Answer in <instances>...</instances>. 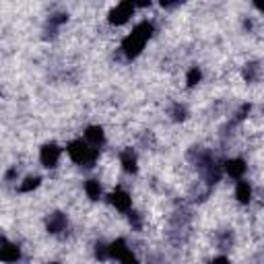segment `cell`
Listing matches in <instances>:
<instances>
[{"label": "cell", "instance_id": "cell-1", "mask_svg": "<svg viewBox=\"0 0 264 264\" xmlns=\"http://www.w3.org/2000/svg\"><path fill=\"white\" fill-rule=\"evenodd\" d=\"M151 33H153V25L151 23H147V21H145V23H139L135 29H132V33L122 41L124 54L128 58H137L143 52V48H145V43L149 41Z\"/></svg>", "mask_w": 264, "mask_h": 264}, {"label": "cell", "instance_id": "cell-2", "mask_svg": "<svg viewBox=\"0 0 264 264\" xmlns=\"http://www.w3.org/2000/svg\"><path fill=\"white\" fill-rule=\"evenodd\" d=\"M69 155L73 161L83 163V165H93L97 159V149L87 147L83 141H73L69 145Z\"/></svg>", "mask_w": 264, "mask_h": 264}, {"label": "cell", "instance_id": "cell-3", "mask_svg": "<svg viewBox=\"0 0 264 264\" xmlns=\"http://www.w3.org/2000/svg\"><path fill=\"white\" fill-rule=\"evenodd\" d=\"M132 13H135V5H132V3H120L116 9L109 11V23L124 25L126 21L132 17Z\"/></svg>", "mask_w": 264, "mask_h": 264}, {"label": "cell", "instance_id": "cell-4", "mask_svg": "<svg viewBox=\"0 0 264 264\" xmlns=\"http://www.w3.org/2000/svg\"><path fill=\"white\" fill-rule=\"evenodd\" d=\"M39 159L46 167H54L60 159V147L54 145V143H48L41 147V153H39Z\"/></svg>", "mask_w": 264, "mask_h": 264}, {"label": "cell", "instance_id": "cell-5", "mask_svg": "<svg viewBox=\"0 0 264 264\" xmlns=\"http://www.w3.org/2000/svg\"><path fill=\"white\" fill-rule=\"evenodd\" d=\"M21 258V250L11 244L7 237H3V248H0V260L3 262H17Z\"/></svg>", "mask_w": 264, "mask_h": 264}, {"label": "cell", "instance_id": "cell-6", "mask_svg": "<svg viewBox=\"0 0 264 264\" xmlns=\"http://www.w3.org/2000/svg\"><path fill=\"white\" fill-rule=\"evenodd\" d=\"M109 203H112L118 211H122V213H126V211H130V196L124 192V190H116L112 196H109Z\"/></svg>", "mask_w": 264, "mask_h": 264}, {"label": "cell", "instance_id": "cell-7", "mask_svg": "<svg viewBox=\"0 0 264 264\" xmlns=\"http://www.w3.org/2000/svg\"><path fill=\"white\" fill-rule=\"evenodd\" d=\"M66 229V217L62 213H52L48 217V231L50 233H60Z\"/></svg>", "mask_w": 264, "mask_h": 264}, {"label": "cell", "instance_id": "cell-8", "mask_svg": "<svg viewBox=\"0 0 264 264\" xmlns=\"http://www.w3.org/2000/svg\"><path fill=\"white\" fill-rule=\"evenodd\" d=\"M225 169H227V173L231 175V178H235V180H239L241 175L246 173V163L241 161V159H231V161H227V165H225Z\"/></svg>", "mask_w": 264, "mask_h": 264}, {"label": "cell", "instance_id": "cell-9", "mask_svg": "<svg viewBox=\"0 0 264 264\" xmlns=\"http://www.w3.org/2000/svg\"><path fill=\"white\" fill-rule=\"evenodd\" d=\"M85 137H87V141H89L91 145L99 147L103 143V130L99 126H89V128H87V132H85Z\"/></svg>", "mask_w": 264, "mask_h": 264}, {"label": "cell", "instance_id": "cell-10", "mask_svg": "<svg viewBox=\"0 0 264 264\" xmlns=\"http://www.w3.org/2000/svg\"><path fill=\"white\" fill-rule=\"evenodd\" d=\"M250 196H252V190H250V184L248 182H239L237 188H235V198L239 203H250Z\"/></svg>", "mask_w": 264, "mask_h": 264}, {"label": "cell", "instance_id": "cell-11", "mask_svg": "<svg viewBox=\"0 0 264 264\" xmlns=\"http://www.w3.org/2000/svg\"><path fill=\"white\" fill-rule=\"evenodd\" d=\"M122 165L128 173H135L137 171V157H135V153L132 151H124L122 153Z\"/></svg>", "mask_w": 264, "mask_h": 264}, {"label": "cell", "instance_id": "cell-12", "mask_svg": "<svg viewBox=\"0 0 264 264\" xmlns=\"http://www.w3.org/2000/svg\"><path fill=\"white\" fill-rule=\"evenodd\" d=\"M126 252H128V248H126V241L124 239H116L114 244L109 246V256H112V258H122Z\"/></svg>", "mask_w": 264, "mask_h": 264}, {"label": "cell", "instance_id": "cell-13", "mask_svg": "<svg viewBox=\"0 0 264 264\" xmlns=\"http://www.w3.org/2000/svg\"><path fill=\"white\" fill-rule=\"evenodd\" d=\"M85 192H87V196H89L91 201H97L99 194H101V186H99V182H97V180H89V182L85 184Z\"/></svg>", "mask_w": 264, "mask_h": 264}, {"label": "cell", "instance_id": "cell-14", "mask_svg": "<svg viewBox=\"0 0 264 264\" xmlns=\"http://www.w3.org/2000/svg\"><path fill=\"white\" fill-rule=\"evenodd\" d=\"M201 71H198V69H190L188 71V77H186V83H188V87H194V85H198V83H201Z\"/></svg>", "mask_w": 264, "mask_h": 264}, {"label": "cell", "instance_id": "cell-15", "mask_svg": "<svg viewBox=\"0 0 264 264\" xmlns=\"http://www.w3.org/2000/svg\"><path fill=\"white\" fill-rule=\"evenodd\" d=\"M37 186H39V178H27L23 184L19 186V190H21V192H31V190L37 188Z\"/></svg>", "mask_w": 264, "mask_h": 264}, {"label": "cell", "instance_id": "cell-16", "mask_svg": "<svg viewBox=\"0 0 264 264\" xmlns=\"http://www.w3.org/2000/svg\"><path fill=\"white\" fill-rule=\"evenodd\" d=\"M95 256H97V258H101V260H103V258H107V256H109V246L97 244V246H95Z\"/></svg>", "mask_w": 264, "mask_h": 264}, {"label": "cell", "instance_id": "cell-17", "mask_svg": "<svg viewBox=\"0 0 264 264\" xmlns=\"http://www.w3.org/2000/svg\"><path fill=\"white\" fill-rule=\"evenodd\" d=\"M66 19H69V15H66V13H58V15L50 17V23L52 25H62V23H66Z\"/></svg>", "mask_w": 264, "mask_h": 264}, {"label": "cell", "instance_id": "cell-18", "mask_svg": "<svg viewBox=\"0 0 264 264\" xmlns=\"http://www.w3.org/2000/svg\"><path fill=\"white\" fill-rule=\"evenodd\" d=\"M173 118L175 120H184L186 118V107H182V105H175V109H173Z\"/></svg>", "mask_w": 264, "mask_h": 264}, {"label": "cell", "instance_id": "cell-19", "mask_svg": "<svg viewBox=\"0 0 264 264\" xmlns=\"http://www.w3.org/2000/svg\"><path fill=\"white\" fill-rule=\"evenodd\" d=\"M120 260H122V264H139V260H137L135 256L130 254V250H128V252H126V254L120 258Z\"/></svg>", "mask_w": 264, "mask_h": 264}, {"label": "cell", "instance_id": "cell-20", "mask_svg": "<svg viewBox=\"0 0 264 264\" xmlns=\"http://www.w3.org/2000/svg\"><path fill=\"white\" fill-rule=\"evenodd\" d=\"M256 69H258L256 64H250L248 69H246V79H248V81H254V79H256Z\"/></svg>", "mask_w": 264, "mask_h": 264}, {"label": "cell", "instance_id": "cell-21", "mask_svg": "<svg viewBox=\"0 0 264 264\" xmlns=\"http://www.w3.org/2000/svg\"><path fill=\"white\" fill-rule=\"evenodd\" d=\"M130 223L135 225V229H141V219L137 213H130Z\"/></svg>", "mask_w": 264, "mask_h": 264}, {"label": "cell", "instance_id": "cell-22", "mask_svg": "<svg viewBox=\"0 0 264 264\" xmlns=\"http://www.w3.org/2000/svg\"><path fill=\"white\" fill-rule=\"evenodd\" d=\"M250 112V105H244V107H241V112L237 114V120H244L246 118V114Z\"/></svg>", "mask_w": 264, "mask_h": 264}, {"label": "cell", "instance_id": "cell-23", "mask_svg": "<svg viewBox=\"0 0 264 264\" xmlns=\"http://www.w3.org/2000/svg\"><path fill=\"white\" fill-rule=\"evenodd\" d=\"M211 264H229V260H227V258H223V256H219V258H215Z\"/></svg>", "mask_w": 264, "mask_h": 264}, {"label": "cell", "instance_id": "cell-24", "mask_svg": "<svg viewBox=\"0 0 264 264\" xmlns=\"http://www.w3.org/2000/svg\"><path fill=\"white\" fill-rule=\"evenodd\" d=\"M254 7H256L260 13H264V3H254Z\"/></svg>", "mask_w": 264, "mask_h": 264}, {"label": "cell", "instance_id": "cell-25", "mask_svg": "<svg viewBox=\"0 0 264 264\" xmlns=\"http://www.w3.org/2000/svg\"><path fill=\"white\" fill-rule=\"evenodd\" d=\"M52 264H58V262H52Z\"/></svg>", "mask_w": 264, "mask_h": 264}]
</instances>
